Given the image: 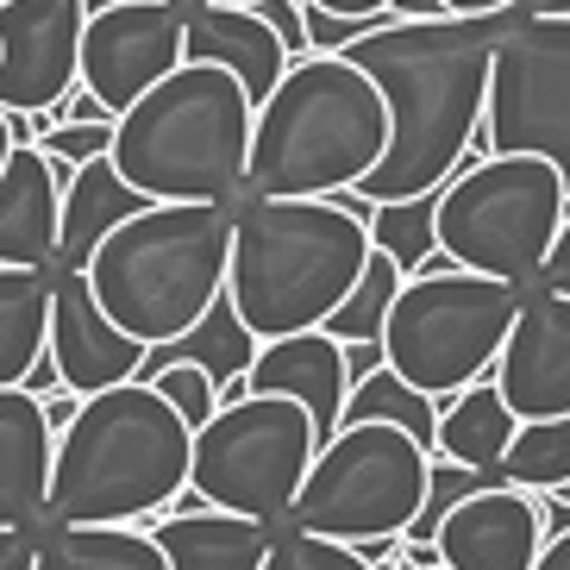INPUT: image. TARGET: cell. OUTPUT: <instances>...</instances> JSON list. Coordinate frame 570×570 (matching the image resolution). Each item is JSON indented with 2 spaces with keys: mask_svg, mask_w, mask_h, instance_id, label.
<instances>
[{
  "mask_svg": "<svg viewBox=\"0 0 570 570\" xmlns=\"http://www.w3.org/2000/svg\"><path fill=\"white\" fill-rule=\"evenodd\" d=\"M508 13H439V19H389L370 26L357 45H345L357 69L383 88L389 145L357 195L364 202H420L439 195L445 176L476 151L489 101V57L508 32Z\"/></svg>",
  "mask_w": 570,
  "mask_h": 570,
  "instance_id": "obj_1",
  "label": "cell"
},
{
  "mask_svg": "<svg viewBox=\"0 0 570 570\" xmlns=\"http://www.w3.org/2000/svg\"><path fill=\"white\" fill-rule=\"evenodd\" d=\"M188 452H195V426L145 376L82 395L69 426L57 433L45 520L138 527L169 502H183Z\"/></svg>",
  "mask_w": 570,
  "mask_h": 570,
  "instance_id": "obj_2",
  "label": "cell"
},
{
  "mask_svg": "<svg viewBox=\"0 0 570 570\" xmlns=\"http://www.w3.org/2000/svg\"><path fill=\"white\" fill-rule=\"evenodd\" d=\"M389 107L383 88L345 51H307L283 69L252 114L245 202L283 195H338L383 164Z\"/></svg>",
  "mask_w": 570,
  "mask_h": 570,
  "instance_id": "obj_3",
  "label": "cell"
},
{
  "mask_svg": "<svg viewBox=\"0 0 570 570\" xmlns=\"http://www.w3.org/2000/svg\"><path fill=\"white\" fill-rule=\"evenodd\" d=\"M370 257V219L333 195H283V202L233 207V257L226 302L252 326V338H283L326 326Z\"/></svg>",
  "mask_w": 570,
  "mask_h": 570,
  "instance_id": "obj_4",
  "label": "cell"
},
{
  "mask_svg": "<svg viewBox=\"0 0 570 570\" xmlns=\"http://www.w3.org/2000/svg\"><path fill=\"white\" fill-rule=\"evenodd\" d=\"M252 95L219 63H176L114 119V169L151 202H245Z\"/></svg>",
  "mask_w": 570,
  "mask_h": 570,
  "instance_id": "obj_5",
  "label": "cell"
},
{
  "mask_svg": "<svg viewBox=\"0 0 570 570\" xmlns=\"http://www.w3.org/2000/svg\"><path fill=\"white\" fill-rule=\"evenodd\" d=\"M233 207L226 202H145L82 264L95 302L119 333L169 345L226 295Z\"/></svg>",
  "mask_w": 570,
  "mask_h": 570,
  "instance_id": "obj_6",
  "label": "cell"
},
{
  "mask_svg": "<svg viewBox=\"0 0 570 570\" xmlns=\"http://www.w3.org/2000/svg\"><path fill=\"white\" fill-rule=\"evenodd\" d=\"M570 188L546 157L527 151H476L445 176L433 195V245L458 269L539 283V264L564 226Z\"/></svg>",
  "mask_w": 570,
  "mask_h": 570,
  "instance_id": "obj_7",
  "label": "cell"
},
{
  "mask_svg": "<svg viewBox=\"0 0 570 570\" xmlns=\"http://www.w3.org/2000/svg\"><path fill=\"white\" fill-rule=\"evenodd\" d=\"M520 314V283L476 276V269H414L383 320V364L426 389L433 402L470 389L495 370L502 338Z\"/></svg>",
  "mask_w": 570,
  "mask_h": 570,
  "instance_id": "obj_8",
  "label": "cell"
},
{
  "mask_svg": "<svg viewBox=\"0 0 570 570\" xmlns=\"http://www.w3.org/2000/svg\"><path fill=\"white\" fill-rule=\"evenodd\" d=\"M426 464H433V452L414 433L389 426V420H345L314 452L283 527H307V533L345 539V546L402 539L426 502Z\"/></svg>",
  "mask_w": 570,
  "mask_h": 570,
  "instance_id": "obj_9",
  "label": "cell"
},
{
  "mask_svg": "<svg viewBox=\"0 0 570 570\" xmlns=\"http://www.w3.org/2000/svg\"><path fill=\"white\" fill-rule=\"evenodd\" d=\"M320 439L302 402L288 395H245V402H219L214 420L195 426V452H188V495L226 514H252L283 527L302 476L314 464Z\"/></svg>",
  "mask_w": 570,
  "mask_h": 570,
  "instance_id": "obj_10",
  "label": "cell"
},
{
  "mask_svg": "<svg viewBox=\"0 0 570 570\" xmlns=\"http://www.w3.org/2000/svg\"><path fill=\"white\" fill-rule=\"evenodd\" d=\"M476 151H527L570 188V13H520L495 38Z\"/></svg>",
  "mask_w": 570,
  "mask_h": 570,
  "instance_id": "obj_11",
  "label": "cell"
},
{
  "mask_svg": "<svg viewBox=\"0 0 570 570\" xmlns=\"http://www.w3.org/2000/svg\"><path fill=\"white\" fill-rule=\"evenodd\" d=\"M183 7L188 0H95L82 26V88L114 114L157 88L183 63Z\"/></svg>",
  "mask_w": 570,
  "mask_h": 570,
  "instance_id": "obj_12",
  "label": "cell"
},
{
  "mask_svg": "<svg viewBox=\"0 0 570 570\" xmlns=\"http://www.w3.org/2000/svg\"><path fill=\"white\" fill-rule=\"evenodd\" d=\"M95 0H0V107L45 114L82 82V26Z\"/></svg>",
  "mask_w": 570,
  "mask_h": 570,
  "instance_id": "obj_13",
  "label": "cell"
},
{
  "mask_svg": "<svg viewBox=\"0 0 570 570\" xmlns=\"http://www.w3.org/2000/svg\"><path fill=\"white\" fill-rule=\"evenodd\" d=\"M495 389L514 407V420L570 414V295L546 283L520 288V314L495 357Z\"/></svg>",
  "mask_w": 570,
  "mask_h": 570,
  "instance_id": "obj_14",
  "label": "cell"
},
{
  "mask_svg": "<svg viewBox=\"0 0 570 570\" xmlns=\"http://www.w3.org/2000/svg\"><path fill=\"white\" fill-rule=\"evenodd\" d=\"M145 352H151L145 338L119 333L107 320L82 269L51 264V345H45V357L69 395H101L114 383H132L145 370Z\"/></svg>",
  "mask_w": 570,
  "mask_h": 570,
  "instance_id": "obj_15",
  "label": "cell"
},
{
  "mask_svg": "<svg viewBox=\"0 0 570 570\" xmlns=\"http://www.w3.org/2000/svg\"><path fill=\"white\" fill-rule=\"evenodd\" d=\"M433 546L445 558V570H533L539 546H546L539 495L495 476V483L470 489L464 502L439 520Z\"/></svg>",
  "mask_w": 570,
  "mask_h": 570,
  "instance_id": "obj_16",
  "label": "cell"
},
{
  "mask_svg": "<svg viewBox=\"0 0 570 570\" xmlns=\"http://www.w3.org/2000/svg\"><path fill=\"white\" fill-rule=\"evenodd\" d=\"M245 395H288L302 402L307 420H314V439L338 433V414H345V395H352V370H345V345L333 333H283V338H264L257 357L245 364Z\"/></svg>",
  "mask_w": 570,
  "mask_h": 570,
  "instance_id": "obj_17",
  "label": "cell"
},
{
  "mask_svg": "<svg viewBox=\"0 0 570 570\" xmlns=\"http://www.w3.org/2000/svg\"><path fill=\"white\" fill-rule=\"evenodd\" d=\"M183 57L188 63L233 69L238 88L252 95V107L283 82V69H288L283 38L269 32V19L257 7H195L188 0L183 7Z\"/></svg>",
  "mask_w": 570,
  "mask_h": 570,
  "instance_id": "obj_18",
  "label": "cell"
},
{
  "mask_svg": "<svg viewBox=\"0 0 570 570\" xmlns=\"http://www.w3.org/2000/svg\"><path fill=\"white\" fill-rule=\"evenodd\" d=\"M57 433L32 389H0V527H45Z\"/></svg>",
  "mask_w": 570,
  "mask_h": 570,
  "instance_id": "obj_19",
  "label": "cell"
},
{
  "mask_svg": "<svg viewBox=\"0 0 570 570\" xmlns=\"http://www.w3.org/2000/svg\"><path fill=\"white\" fill-rule=\"evenodd\" d=\"M57 233H63V188L51 176V157L38 145H13L0 164V264L51 269Z\"/></svg>",
  "mask_w": 570,
  "mask_h": 570,
  "instance_id": "obj_20",
  "label": "cell"
},
{
  "mask_svg": "<svg viewBox=\"0 0 570 570\" xmlns=\"http://www.w3.org/2000/svg\"><path fill=\"white\" fill-rule=\"evenodd\" d=\"M151 539L169 570H257L269 552L276 527L252 514H226V508L188 502L151 514Z\"/></svg>",
  "mask_w": 570,
  "mask_h": 570,
  "instance_id": "obj_21",
  "label": "cell"
},
{
  "mask_svg": "<svg viewBox=\"0 0 570 570\" xmlns=\"http://www.w3.org/2000/svg\"><path fill=\"white\" fill-rule=\"evenodd\" d=\"M145 202H151V195H138V188L114 169V157L82 164L63 183V233H57V264L82 269L88 257H95V245L114 233L119 219H132Z\"/></svg>",
  "mask_w": 570,
  "mask_h": 570,
  "instance_id": "obj_22",
  "label": "cell"
},
{
  "mask_svg": "<svg viewBox=\"0 0 570 570\" xmlns=\"http://www.w3.org/2000/svg\"><path fill=\"white\" fill-rule=\"evenodd\" d=\"M514 407L502 402L495 376H476L470 389L445 395L439 402V439H433V458H452V464H470V470H502V452L514 439Z\"/></svg>",
  "mask_w": 570,
  "mask_h": 570,
  "instance_id": "obj_23",
  "label": "cell"
},
{
  "mask_svg": "<svg viewBox=\"0 0 570 570\" xmlns=\"http://www.w3.org/2000/svg\"><path fill=\"white\" fill-rule=\"evenodd\" d=\"M51 345V269L0 264V389H26Z\"/></svg>",
  "mask_w": 570,
  "mask_h": 570,
  "instance_id": "obj_24",
  "label": "cell"
},
{
  "mask_svg": "<svg viewBox=\"0 0 570 570\" xmlns=\"http://www.w3.org/2000/svg\"><path fill=\"white\" fill-rule=\"evenodd\" d=\"M32 570H169L145 527H88V520H45Z\"/></svg>",
  "mask_w": 570,
  "mask_h": 570,
  "instance_id": "obj_25",
  "label": "cell"
},
{
  "mask_svg": "<svg viewBox=\"0 0 570 570\" xmlns=\"http://www.w3.org/2000/svg\"><path fill=\"white\" fill-rule=\"evenodd\" d=\"M164 357H188V364H202L214 383H233V376H245V364L257 357V338H252V326L233 314V302L219 295L214 307H207L195 326H188L183 338H169V345H151L145 352V370L151 364H164ZM138 370V376H145Z\"/></svg>",
  "mask_w": 570,
  "mask_h": 570,
  "instance_id": "obj_26",
  "label": "cell"
},
{
  "mask_svg": "<svg viewBox=\"0 0 570 570\" xmlns=\"http://www.w3.org/2000/svg\"><path fill=\"white\" fill-rule=\"evenodd\" d=\"M495 476L527 489V495H558V489H570V414L520 420Z\"/></svg>",
  "mask_w": 570,
  "mask_h": 570,
  "instance_id": "obj_27",
  "label": "cell"
},
{
  "mask_svg": "<svg viewBox=\"0 0 570 570\" xmlns=\"http://www.w3.org/2000/svg\"><path fill=\"white\" fill-rule=\"evenodd\" d=\"M345 420H389V426L414 433L426 452H433V439H439V402L426 395V389H414L407 376H395L389 364H376L370 376H357V383H352L338 426H345Z\"/></svg>",
  "mask_w": 570,
  "mask_h": 570,
  "instance_id": "obj_28",
  "label": "cell"
},
{
  "mask_svg": "<svg viewBox=\"0 0 570 570\" xmlns=\"http://www.w3.org/2000/svg\"><path fill=\"white\" fill-rule=\"evenodd\" d=\"M407 283V269L383 252V245H370L364 257V276L352 283V295L326 314L320 333H333L338 345H376L383 338V320H389V302H395V288Z\"/></svg>",
  "mask_w": 570,
  "mask_h": 570,
  "instance_id": "obj_29",
  "label": "cell"
},
{
  "mask_svg": "<svg viewBox=\"0 0 570 570\" xmlns=\"http://www.w3.org/2000/svg\"><path fill=\"white\" fill-rule=\"evenodd\" d=\"M370 245H383L402 269H420V257L433 252V195H420V202H376Z\"/></svg>",
  "mask_w": 570,
  "mask_h": 570,
  "instance_id": "obj_30",
  "label": "cell"
},
{
  "mask_svg": "<svg viewBox=\"0 0 570 570\" xmlns=\"http://www.w3.org/2000/svg\"><path fill=\"white\" fill-rule=\"evenodd\" d=\"M257 570H376L357 546L345 539H326V533H307V527H276L269 552Z\"/></svg>",
  "mask_w": 570,
  "mask_h": 570,
  "instance_id": "obj_31",
  "label": "cell"
},
{
  "mask_svg": "<svg viewBox=\"0 0 570 570\" xmlns=\"http://www.w3.org/2000/svg\"><path fill=\"white\" fill-rule=\"evenodd\" d=\"M145 383H157V395H164L188 426L214 420V407H219V383L207 376L202 364H188V357H164V364H151L145 370Z\"/></svg>",
  "mask_w": 570,
  "mask_h": 570,
  "instance_id": "obj_32",
  "label": "cell"
},
{
  "mask_svg": "<svg viewBox=\"0 0 570 570\" xmlns=\"http://www.w3.org/2000/svg\"><path fill=\"white\" fill-rule=\"evenodd\" d=\"M107 145H114V126H51V132H38V151L69 169L107 157Z\"/></svg>",
  "mask_w": 570,
  "mask_h": 570,
  "instance_id": "obj_33",
  "label": "cell"
},
{
  "mask_svg": "<svg viewBox=\"0 0 570 570\" xmlns=\"http://www.w3.org/2000/svg\"><path fill=\"white\" fill-rule=\"evenodd\" d=\"M257 13L269 19V32L283 38L288 63H295V57H307V19H302V0H257Z\"/></svg>",
  "mask_w": 570,
  "mask_h": 570,
  "instance_id": "obj_34",
  "label": "cell"
},
{
  "mask_svg": "<svg viewBox=\"0 0 570 570\" xmlns=\"http://www.w3.org/2000/svg\"><path fill=\"white\" fill-rule=\"evenodd\" d=\"M539 283L558 288V295H570V207H564V226H558L552 252H546V264H539Z\"/></svg>",
  "mask_w": 570,
  "mask_h": 570,
  "instance_id": "obj_35",
  "label": "cell"
},
{
  "mask_svg": "<svg viewBox=\"0 0 570 570\" xmlns=\"http://www.w3.org/2000/svg\"><path fill=\"white\" fill-rule=\"evenodd\" d=\"M38 527H0V570H32Z\"/></svg>",
  "mask_w": 570,
  "mask_h": 570,
  "instance_id": "obj_36",
  "label": "cell"
},
{
  "mask_svg": "<svg viewBox=\"0 0 570 570\" xmlns=\"http://www.w3.org/2000/svg\"><path fill=\"white\" fill-rule=\"evenodd\" d=\"M533 570H570V527H558V533H546V546H539Z\"/></svg>",
  "mask_w": 570,
  "mask_h": 570,
  "instance_id": "obj_37",
  "label": "cell"
},
{
  "mask_svg": "<svg viewBox=\"0 0 570 570\" xmlns=\"http://www.w3.org/2000/svg\"><path fill=\"white\" fill-rule=\"evenodd\" d=\"M520 0H445V13H464V19H483V13H508Z\"/></svg>",
  "mask_w": 570,
  "mask_h": 570,
  "instance_id": "obj_38",
  "label": "cell"
},
{
  "mask_svg": "<svg viewBox=\"0 0 570 570\" xmlns=\"http://www.w3.org/2000/svg\"><path fill=\"white\" fill-rule=\"evenodd\" d=\"M76 402H82V395H69V389L45 402V420H51V433H63V426H69V414H76Z\"/></svg>",
  "mask_w": 570,
  "mask_h": 570,
  "instance_id": "obj_39",
  "label": "cell"
},
{
  "mask_svg": "<svg viewBox=\"0 0 570 570\" xmlns=\"http://www.w3.org/2000/svg\"><path fill=\"white\" fill-rule=\"evenodd\" d=\"M314 7H326V13H383L395 0H314Z\"/></svg>",
  "mask_w": 570,
  "mask_h": 570,
  "instance_id": "obj_40",
  "label": "cell"
},
{
  "mask_svg": "<svg viewBox=\"0 0 570 570\" xmlns=\"http://www.w3.org/2000/svg\"><path fill=\"white\" fill-rule=\"evenodd\" d=\"M395 13L402 19H439L445 13V0H395Z\"/></svg>",
  "mask_w": 570,
  "mask_h": 570,
  "instance_id": "obj_41",
  "label": "cell"
},
{
  "mask_svg": "<svg viewBox=\"0 0 570 570\" xmlns=\"http://www.w3.org/2000/svg\"><path fill=\"white\" fill-rule=\"evenodd\" d=\"M520 13H570V0H520Z\"/></svg>",
  "mask_w": 570,
  "mask_h": 570,
  "instance_id": "obj_42",
  "label": "cell"
},
{
  "mask_svg": "<svg viewBox=\"0 0 570 570\" xmlns=\"http://www.w3.org/2000/svg\"><path fill=\"white\" fill-rule=\"evenodd\" d=\"M13 157V132H7V107H0V164Z\"/></svg>",
  "mask_w": 570,
  "mask_h": 570,
  "instance_id": "obj_43",
  "label": "cell"
},
{
  "mask_svg": "<svg viewBox=\"0 0 570 570\" xmlns=\"http://www.w3.org/2000/svg\"><path fill=\"white\" fill-rule=\"evenodd\" d=\"M195 7H257V0H195Z\"/></svg>",
  "mask_w": 570,
  "mask_h": 570,
  "instance_id": "obj_44",
  "label": "cell"
},
{
  "mask_svg": "<svg viewBox=\"0 0 570 570\" xmlns=\"http://www.w3.org/2000/svg\"><path fill=\"white\" fill-rule=\"evenodd\" d=\"M376 570H407L402 558H376Z\"/></svg>",
  "mask_w": 570,
  "mask_h": 570,
  "instance_id": "obj_45",
  "label": "cell"
}]
</instances>
